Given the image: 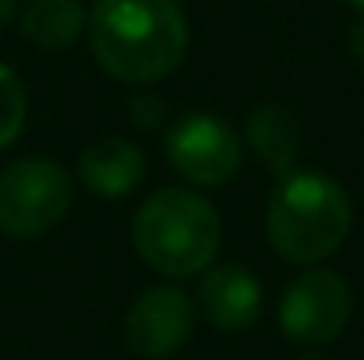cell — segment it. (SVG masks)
I'll use <instances>...</instances> for the list:
<instances>
[{"label": "cell", "instance_id": "obj_11", "mask_svg": "<svg viewBox=\"0 0 364 360\" xmlns=\"http://www.w3.org/2000/svg\"><path fill=\"white\" fill-rule=\"evenodd\" d=\"M85 7L78 0H28L21 11V36L39 50H68L82 39Z\"/></svg>", "mask_w": 364, "mask_h": 360}, {"label": "cell", "instance_id": "obj_9", "mask_svg": "<svg viewBox=\"0 0 364 360\" xmlns=\"http://www.w3.org/2000/svg\"><path fill=\"white\" fill-rule=\"evenodd\" d=\"M78 180L100 198H124L145 180V152L121 134L96 138L78 156Z\"/></svg>", "mask_w": 364, "mask_h": 360}, {"label": "cell", "instance_id": "obj_15", "mask_svg": "<svg viewBox=\"0 0 364 360\" xmlns=\"http://www.w3.org/2000/svg\"><path fill=\"white\" fill-rule=\"evenodd\" d=\"M14 11H18V0H0V32H4V28L11 25Z\"/></svg>", "mask_w": 364, "mask_h": 360}, {"label": "cell", "instance_id": "obj_10", "mask_svg": "<svg viewBox=\"0 0 364 360\" xmlns=\"http://www.w3.org/2000/svg\"><path fill=\"white\" fill-rule=\"evenodd\" d=\"M244 138L251 145V152L262 159V166L272 177H287L297 170V156H301V124L287 107L265 103L258 110H251V117L244 124Z\"/></svg>", "mask_w": 364, "mask_h": 360}, {"label": "cell", "instance_id": "obj_4", "mask_svg": "<svg viewBox=\"0 0 364 360\" xmlns=\"http://www.w3.org/2000/svg\"><path fill=\"white\" fill-rule=\"evenodd\" d=\"M71 209V177L60 163L28 156L0 170V234L32 240L60 227Z\"/></svg>", "mask_w": 364, "mask_h": 360}, {"label": "cell", "instance_id": "obj_1", "mask_svg": "<svg viewBox=\"0 0 364 360\" xmlns=\"http://www.w3.org/2000/svg\"><path fill=\"white\" fill-rule=\"evenodd\" d=\"M188 39L177 0H96L89 14L92 57L121 85H152L177 71Z\"/></svg>", "mask_w": 364, "mask_h": 360}, {"label": "cell", "instance_id": "obj_7", "mask_svg": "<svg viewBox=\"0 0 364 360\" xmlns=\"http://www.w3.org/2000/svg\"><path fill=\"white\" fill-rule=\"evenodd\" d=\"M195 329V304L177 286H149L124 315V347L141 360L177 354Z\"/></svg>", "mask_w": 364, "mask_h": 360}, {"label": "cell", "instance_id": "obj_14", "mask_svg": "<svg viewBox=\"0 0 364 360\" xmlns=\"http://www.w3.org/2000/svg\"><path fill=\"white\" fill-rule=\"evenodd\" d=\"M350 53H354V57L364 64V18L354 25V28H350Z\"/></svg>", "mask_w": 364, "mask_h": 360}, {"label": "cell", "instance_id": "obj_6", "mask_svg": "<svg viewBox=\"0 0 364 360\" xmlns=\"http://www.w3.org/2000/svg\"><path fill=\"white\" fill-rule=\"evenodd\" d=\"M166 163L195 187L230 184L241 170L244 145L227 120L213 114H184L166 131Z\"/></svg>", "mask_w": 364, "mask_h": 360}, {"label": "cell", "instance_id": "obj_17", "mask_svg": "<svg viewBox=\"0 0 364 360\" xmlns=\"http://www.w3.org/2000/svg\"><path fill=\"white\" fill-rule=\"evenodd\" d=\"M350 7H358V11H364V0H347Z\"/></svg>", "mask_w": 364, "mask_h": 360}, {"label": "cell", "instance_id": "obj_2", "mask_svg": "<svg viewBox=\"0 0 364 360\" xmlns=\"http://www.w3.org/2000/svg\"><path fill=\"white\" fill-rule=\"evenodd\" d=\"M354 223L347 191L315 170L279 177L265 205V237L290 265H318L343 247Z\"/></svg>", "mask_w": 364, "mask_h": 360}, {"label": "cell", "instance_id": "obj_13", "mask_svg": "<svg viewBox=\"0 0 364 360\" xmlns=\"http://www.w3.org/2000/svg\"><path fill=\"white\" fill-rule=\"evenodd\" d=\"M127 110H131V124L141 127V131H159L166 124V103L152 92H138Z\"/></svg>", "mask_w": 364, "mask_h": 360}, {"label": "cell", "instance_id": "obj_8", "mask_svg": "<svg viewBox=\"0 0 364 360\" xmlns=\"http://www.w3.org/2000/svg\"><path fill=\"white\" fill-rule=\"evenodd\" d=\"M198 307L209 325L223 332H244L262 315V286L255 272H247L237 261L209 265L198 283Z\"/></svg>", "mask_w": 364, "mask_h": 360}, {"label": "cell", "instance_id": "obj_16", "mask_svg": "<svg viewBox=\"0 0 364 360\" xmlns=\"http://www.w3.org/2000/svg\"><path fill=\"white\" fill-rule=\"evenodd\" d=\"M297 360H326L322 354H304V357H297Z\"/></svg>", "mask_w": 364, "mask_h": 360}, {"label": "cell", "instance_id": "obj_12", "mask_svg": "<svg viewBox=\"0 0 364 360\" xmlns=\"http://www.w3.org/2000/svg\"><path fill=\"white\" fill-rule=\"evenodd\" d=\"M25 114H28L25 85H21V78H18L14 67L0 64V148H7L21 134Z\"/></svg>", "mask_w": 364, "mask_h": 360}, {"label": "cell", "instance_id": "obj_5", "mask_svg": "<svg viewBox=\"0 0 364 360\" xmlns=\"http://www.w3.org/2000/svg\"><path fill=\"white\" fill-rule=\"evenodd\" d=\"M350 311L354 293L347 279L333 268H308L279 297V329L301 347H326L347 329Z\"/></svg>", "mask_w": 364, "mask_h": 360}, {"label": "cell", "instance_id": "obj_3", "mask_svg": "<svg viewBox=\"0 0 364 360\" xmlns=\"http://www.w3.org/2000/svg\"><path fill=\"white\" fill-rule=\"evenodd\" d=\"M131 244L152 272L166 279H191L216 261L223 223L202 195L163 187L138 205L131 219Z\"/></svg>", "mask_w": 364, "mask_h": 360}]
</instances>
